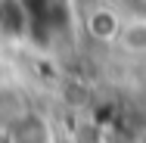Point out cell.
<instances>
[{
  "label": "cell",
  "instance_id": "cell-3",
  "mask_svg": "<svg viewBox=\"0 0 146 143\" xmlns=\"http://www.w3.org/2000/svg\"><path fill=\"white\" fill-rule=\"evenodd\" d=\"M115 44L127 53H146V16H131L121 19L115 34Z\"/></svg>",
  "mask_w": 146,
  "mask_h": 143
},
{
  "label": "cell",
  "instance_id": "cell-1",
  "mask_svg": "<svg viewBox=\"0 0 146 143\" xmlns=\"http://www.w3.org/2000/svg\"><path fill=\"white\" fill-rule=\"evenodd\" d=\"M9 143H53V128L40 112H25L9 131H6Z\"/></svg>",
  "mask_w": 146,
  "mask_h": 143
},
{
  "label": "cell",
  "instance_id": "cell-2",
  "mask_svg": "<svg viewBox=\"0 0 146 143\" xmlns=\"http://www.w3.org/2000/svg\"><path fill=\"white\" fill-rule=\"evenodd\" d=\"M25 112H31L28 96L13 84H0V134H6Z\"/></svg>",
  "mask_w": 146,
  "mask_h": 143
}]
</instances>
